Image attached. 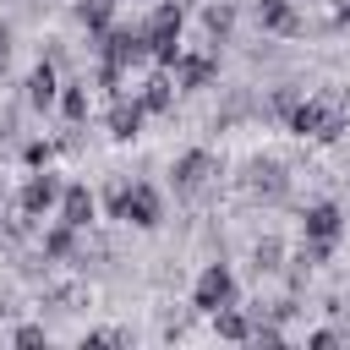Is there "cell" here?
Here are the masks:
<instances>
[{"label": "cell", "instance_id": "2", "mask_svg": "<svg viewBox=\"0 0 350 350\" xmlns=\"http://www.w3.org/2000/svg\"><path fill=\"white\" fill-rule=\"evenodd\" d=\"M109 202H115L120 219H131V224H142V230L159 224V191H153V186H115Z\"/></svg>", "mask_w": 350, "mask_h": 350}, {"label": "cell", "instance_id": "5", "mask_svg": "<svg viewBox=\"0 0 350 350\" xmlns=\"http://www.w3.org/2000/svg\"><path fill=\"white\" fill-rule=\"evenodd\" d=\"M208 175H213V153H186V159L175 164V186H180V191H202Z\"/></svg>", "mask_w": 350, "mask_h": 350}, {"label": "cell", "instance_id": "14", "mask_svg": "<svg viewBox=\"0 0 350 350\" xmlns=\"http://www.w3.org/2000/svg\"><path fill=\"white\" fill-rule=\"evenodd\" d=\"M109 11H115L109 0H82V5H77V16H82L88 27H109Z\"/></svg>", "mask_w": 350, "mask_h": 350}, {"label": "cell", "instance_id": "1", "mask_svg": "<svg viewBox=\"0 0 350 350\" xmlns=\"http://www.w3.org/2000/svg\"><path fill=\"white\" fill-rule=\"evenodd\" d=\"M142 38H148V49H153L159 60H175V55H180V5H159L153 22L142 27Z\"/></svg>", "mask_w": 350, "mask_h": 350}, {"label": "cell", "instance_id": "18", "mask_svg": "<svg viewBox=\"0 0 350 350\" xmlns=\"http://www.w3.org/2000/svg\"><path fill=\"white\" fill-rule=\"evenodd\" d=\"M49 252H55V257H66V252H71V235H66V230H55V235H49Z\"/></svg>", "mask_w": 350, "mask_h": 350}, {"label": "cell", "instance_id": "10", "mask_svg": "<svg viewBox=\"0 0 350 350\" xmlns=\"http://www.w3.org/2000/svg\"><path fill=\"white\" fill-rule=\"evenodd\" d=\"M137 126H142V104H126V98H120V104L109 109V131H115V137H137Z\"/></svg>", "mask_w": 350, "mask_h": 350}, {"label": "cell", "instance_id": "15", "mask_svg": "<svg viewBox=\"0 0 350 350\" xmlns=\"http://www.w3.org/2000/svg\"><path fill=\"white\" fill-rule=\"evenodd\" d=\"M230 22H235L230 5H208V27H213V33H230Z\"/></svg>", "mask_w": 350, "mask_h": 350}, {"label": "cell", "instance_id": "7", "mask_svg": "<svg viewBox=\"0 0 350 350\" xmlns=\"http://www.w3.org/2000/svg\"><path fill=\"white\" fill-rule=\"evenodd\" d=\"M60 219H66V230H88V219H93V197H88L82 186H66V191H60Z\"/></svg>", "mask_w": 350, "mask_h": 350}, {"label": "cell", "instance_id": "4", "mask_svg": "<svg viewBox=\"0 0 350 350\" xmlns=\"http://www.w3.org/2000/svg\"><path fill=\"white\" fill-rule=\"evenodd\" d=\"M55 202H60V180H55L49 170H44V175H33V180L22 186V213H27V219H38V213H49Z\"/></svg>", "mask_w": 350, "mask_h": 350}, {"label": "cell", "instance_id": "9", "mask_svg": "<svg viewBox=\"0 0 350 350\" xmlns=\"http://www.w3.org/2000/svg\"><path fill=\"white\" fill-rule=\"evenodd\" d=\"M257 22L273 27V33H295V11H290L284 0H262V5H257Z\"/></svg>", "mask_w": 350, "mask_h": 350}, {"label": "cell", "instance_id": "17", "mask_svg": "<svg viewBox=\"0 0 350 350\" xmlns=\"http://www.w3.org/2000/svg\"><path fill=\"white\" fill-rule=\"evenodd\" d=\"M257 268H279V241H262L257 246Z\"/></svg>", "mask_w": 350, "mask_h": 350}, {"label": "cell", "instance_id": "13", "mask_svg": "<svg viewBox=\"0 0 350 350\" xmlns=\"http://www.w3.org/2000/svg\"><path fill=\"white\" fill-rule=\"evenodd\" d=\"M170 88H175L170 77H153L148 93H142V109H170Z\"/></svg>", "mask_w": 350, "mask_h": 350}, {"label": "cell", "instance_id": "20", "mask_svg": "<svg viewBox=\"0 0 350 350\" xmlns=\"http://www.w3.org/2000/svg\"><path fill=\"white\" fill-rule=\"evenodd\" d=\"M5 55H11V49H5V33H0V71H5Z\"/></svg>", "mask_w": 350, "mask_h": 350}, {"label": "cell", "instance_id": "11", "mask_svg": "<svg viewBox=\"0 0 350 350\" xmlns=\"http://www.w3.org/2000/svg\"><path fill=\"white\" fill-rule=\"evenodd\" d=\"M27 98H33L38 109H44V104H55V71H49V66H38V71L27 77Z\"/></svg>", "mask_w": 350, "mask_h": 350}, {"label": "cell", "instance_id": "3", "mask_svg": "<svg viewBox=\"0 0 350 350\" xmlns=\"http://www.w3.org/2000/svg\"><path fill=\"white\" fill-rule=\"evenodd\" d=\"M230 301H235V279H230V268H224V262H213V268L197 279V290H191V306L213 317V312H219V306H230Z\"/></svg>", "mask_w": 350, "mask_h": 350}, {"label": "cell", "instance_id": "16", "mask_svg": "<svg viewBox=\"0 0 350 350\" xmlns=\"http://www.w3.org/2000/svg\"><path fill=\"white\" fill-rule=\"evenodd\" d=\"M60 104H66V115H71V120H82V115H88V98H82V88H66V98H60Z\"/></svg>", "mask_w": 350, "mask_h": 350}, {"label": "cell", "instance_id": "6", "mask_svg": "<svg viewBox=\"0 0 350 350\" xmlns=\"http://www.w3.org/2000/svg\"><path fill=\"white\" fill-rule=\"evenodd\" d=\"M301 224H306V241H334L345 219H339V208H334V202H312Z\"/></svg>", "mask_w": 350, "mask_h": 350}, {"label": "cell", "instance_id": "8", "mask_svg": "<svg viewBox=\"0 0 350 350\" xmlns=\"http://www.w3.org/2000/svg\"><path fill=\"white\" fill-rule=\"evenodd\" d=\"M213 77V60L202 55H175V88H202Z\"/></svg>", "mask_w": 350, "mask_h": 350}, {"label": "cell", "instance_id": "12", "mask_svg": "<svg viewBox=\"0 0 350 350\" xmlns=\"http://www.w3.org/2000/svg\"><path fill=\"white\" fill-rule=\"evenodd\" d=\"M213 317H219V334H224V339H246V334H252V328H246V317H241L235 306H219Z\"/></svg>", "mask_w": 350, "mask_h": 350}, {"label": "cell", "instance_id": "19", "mask_svg": "<svg viewBox=\"0 0 350 350\" xmlns=\"http://www.w3.org/2000/svg\"><path fill=\"white\" fill-rule=\"evenodd\" d=\"M339 22H350V0H339Z\"/></svg>", "mask_w": 350, "mask_h": 350}]
</instances>
